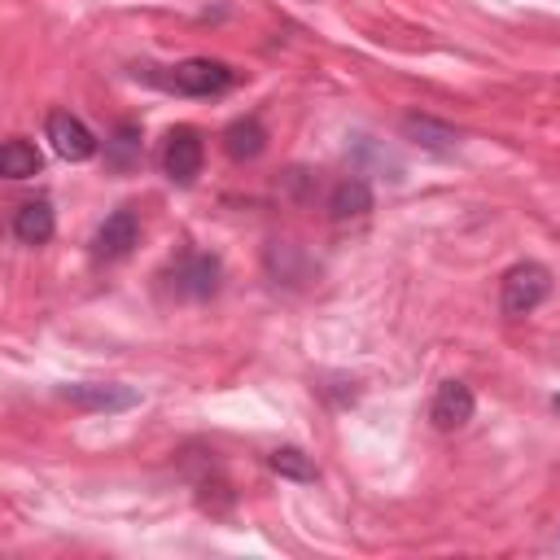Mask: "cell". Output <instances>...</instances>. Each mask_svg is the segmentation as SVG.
<instances>
[{"label": "cell", "instance_id": "cell-1", "mask_svg": "<svg viewBox=\"0 0 560 560\" xmlns=\"http://www.w3.org/2000/svg\"><path fill=\"white\" fill-rule=\"evenodd\" d=\"M158 83L166 92H179V96H219L236 83V70L228 61H214V57H184L166 74H158Z\"/></svg>", "mask_w": 560, "mask_h": 560}, {"label": "cell", "instance_id": "cell-2", "mask_svg": "<svg viewBox=\"0 0 560 560\" xmlns=\"http://www.w3.org/2000/svg\"><path fill=\"white\" fill-rule=\"evenodd\" d=\"M547 293H551V271L542 262H516L499 280V311L508 319H521V315L538 311L547 302Z\"/></svg>", "mask_w": 560, "mask_h": 560}, {"label": "cell", "instance_id": "cell-3", "mask_svg": "<svg viewBox=\"0 0 560 560\" xmlns=\"http://www.w3.org/2000/svg\"><path fill=\"white\" fill-rule=\"evenodd\" d=\"M219 280H223V262L214 254H206V249H184L175 258V267H171V289L179 298H192V302L214 298Z\"/></svg>", "mask_w": 560, "mask_h": 560}, {"label": "cell", "instance_id": "cell-4", "mask_svg": "<svg viewBox=\"0 0 560 560\" xmlns=\"http://www.w3.org/2000/svg\"><path fill=\"white\" fill-rule=\"evenodd\" d=\"M44 136L52 140V153L66 158V162H88V158L96 153L92 127H88L79 114H70V109H52L48 122H44Z\"/></svg>", "mask_w": 560, "mask_h": 560}, {"label": "cell", "instance_id": "cell-5", "mask_svg": "<svg viewBox=\"0 0 560 560\" xmlns=\"http://www.w3.org/2000/svg\"><path fill=\"white\" fill-rule=\"evenodd\" d=\"M201 158H206V144L192 127H171L166 131V144H162V171L166 179L175 184H192L201 175Z\"/></svg>", "mask_w": 560, "mask_h": 560}, {"label": "cell", "instance_id": "cell-6", "mask_svg": "<svg viewBox=\"0 0 560 560\" xmlns=\"http://www.w3.org/2000/svg\"><path fill=\"white\" fill-rule=\"evenodd\" d=\"M136 241H140V219H136L131 206H118V210L105 214V223L96 228V236H92V258H96V262L127 258Z\"/></svg>", "mask_w": 560, "mask_h": 560}, {"label": "cell", "instance_id": "cell-7", "mask_svg": "<svg viewBox=\"0 0 560 560\" xmlns=\"http://www.w3.org/2000/svg\"><path fill=\"white\" fill-rule=\"evenodd\" d=\"M61 398L83 407V411H127L140 402V394L131 385H114V381H79V385H61Z\"/></svg>", "mask_w": 560, "mask_h": 560}, {"label": "cell", "instance_id": "cell-8", "mask_svg": "<svg viewBox=\"0 0 560 560\" xmlns=\"http://www.w3.org/2000/svg\"><path fill=\"white\" fill-rule=\"evenodd\" d=\"M472 411H477V398H472V389H468L464 381H442L438 394H433V402H429V420H433L442 433L464 429V424L472 420Z\"/></svg>", "mask_w": 560, "mask_h": 560}, {"label": "cell", "instance_id": "cell-9", "mask_svg": "<svg viewBox=\"0 0 560 560\" xmlns=\"http://www.w3.org/2000/svg\"><path fill=\"white\" fill-rule=\"evenodd\" d=\"M402 136H407L411 144L429 149V153H451V149L464 140L451 122H442V118H433V114H402Z\"/></svg>", "mask_w": 560, "mask_h": 560}, {"label": "cell", "instance_id": "cell-10", "mask_svg": "<svg viewBox=\"0 0 560 560\" xmlns=\"http://www.w3.org/2000/svg\"><path fill=\"white\" fill-rule=\"evenodd\" d=\"M52 232H57V214H52V201L48 197L22 201L13 210V236L22 245H44V241H52Z\"/></svg>", "mask_w": 560, "mask_h": 560}, {"label": "cell", "instance_id": "cell-11", "mask_svg": "<svg viewBox=\"0 0 560 560\" xmlns=\"http://www.w3.org/2000/svg\"><path fill=\"white\" fill-rule=\"evenodd\" d=\"M262 149H267V127H262L254 114L228 122V131H223V153H228L232 162H254Z\"/></svg>", "mask_w": 560, "mask_h": 560}, {"label": "cell", "instance_id": "cell-12", "mask_svg": "<svg viewBox=\"0 0 560 560\" xmlns=\"http://www.w3.org/2000/svg\"><path fill=\"white\" fill-rule=\"evenodd\" d=\"M368 210H372V184H368L363 175H350V179H341V184L328 192V214H332L337 223L363 219Z\"/></svg>", "mask_w": 560, "mask_h": 560}, {"label": "cell", "instance_id": "cell-13", "mask_svg": "<svg viewBox=\"0 0 560 560\" xmlns=\"http://www.w3.org/2000/svg\"><path fill=\"white\" fill-rule=\"evenodd\" d=\"M39 166H44L39 149H35L31 140H22V136L0 149V171H4L9 179H31V175H39Z\"/></svg>", "mask_w": 560, "mask_h": 560}, {"label": "cell", "instance_id": "cell-14", "mask_svg": "<svg viewBox=\"0 0 560 560\" xmlns=\"http://www.w3.org/2000/svg\"><path fill=\"white\" fill-rule=\"evenodd\" d=\"M267 464H271V472L284 477V481H315V477H319L315 459H311L302 446H276V451L267 455Z\"/></svg>", "mask_w": 560, "mask_h": 560}, {"label": "cell", "instance_id": "cell-15", "mask_svg": "<svg viewBox=\"0 0 560 560\" xmlns=\"http://www.w3.org/2000/svg\"><path fill=\"white\" fill-rule=\"evenodd\" d=\"M136 158H140V122H118L105 140V162L114 171H127Z\"/></svg>", "mask_w": 560, "mask_h": 560}, {"label": "cell", "instance_id": "cell-16", "mask_svg": "<svg viewBox=\"0 0 560 560\" xmlns=\"http://www.w3.org/2000/svg\"><path fill=\"white\" fill-rule=\"evenodd\" d=\"M551 411H556V416H560V394H556V398H551Z\"/></svg>", "mask_w": 560, "mask_h": 560}, {"label": "cell", "instance_id": "cell-17", "mask_svg": "<svg viewBox=\"0 0 560 560\" xmlns=\"http://www.w3.org/2000/svg\"><path fill=\"white\" fill-rule=\"evenodd\" d=\"M551 547H556V551H560V534H556V542H551Z\"/></svg>", "mask_w": 560, "mask_h": 560}]
</instances>
